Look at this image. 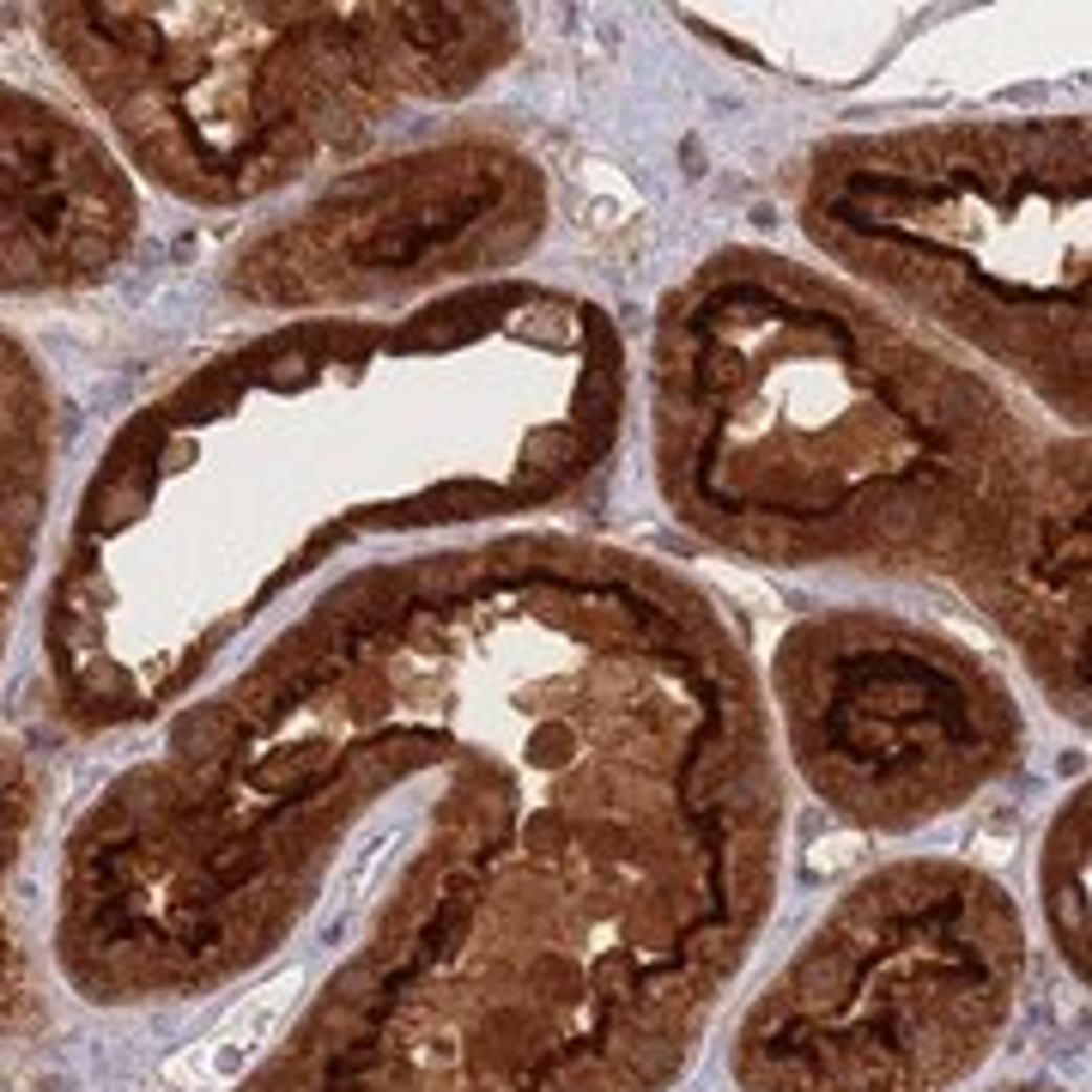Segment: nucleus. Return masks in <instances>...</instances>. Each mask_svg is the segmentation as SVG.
I'll return each mask as SVG.
<instances>
[{
	"instance_id": "nucleus-1",
	"label": "nucleus",
	"mask_w": 1092,
	"mask_h": 1092,
	"mask_svg": "<svg viewBox=\"0 0 1092 1092\" xmlns=\"http://www.w3.org/2000/svg\"><path fill=\"white\" fill-rule=\"evenodd\" d=\"M959 201L953 219L917 134L832 152L807 225L856 261L880 286L911 298L941 322L965 328L983 352L1032 376L1050 401L1080 419L1087 407V304H1080V249H1087V176L1080 128H983L953 134Z\"/></svg>"
},
{
	"instance_id": "nucleus-2",
	"label": "nucleus",
	"mask_w": 1092,
	"mask_h": 1092,
	"mask_svg": "<svg viewBox=\"0 0 1092 1092\" xmlns=\"http://www.w3.org/2000/svg\"><path fill=\"white\" fill-rule=\"evenodd\" d=\"M783 717L820 789L874 820L947 807L1013 747L1002 686L965 650L862 619L783 643Z\"/></svg>"
}]
</instances>
